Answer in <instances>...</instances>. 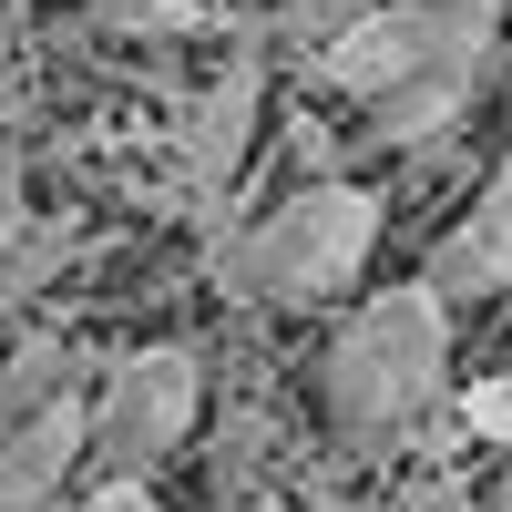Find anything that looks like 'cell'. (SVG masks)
I'll return each instance as SVG.
<instances>
[{
	"instance_id": "cell-1",
	"label": "cell",
	"mask_w": 512,
	"mask_h": 512,
	"mask_svg": "<svg viewBox=\"0 0 512 512\" xmlns=\"http://www.w3.org/2000/svg\"><path fill=\"white\" fill-rule=\"evenodd\" d=\"M451 297L431 277H400V287H369L349 318L328 328V359H318V400H328V431L349 461L369 451H400L431 410H451Z\"/></svg>"
},
{
	"instance_id": "cell-2",
	"label": "cell",
	"mask_w": 512,
	"mask_h": 512,
	"mask_svg": "<svg viewBox=\"0 0 512 512\" xmlns=\"http://www.w3.org/2000/svg\"><path fill=\"white\" fill-rule=\"evenodd\" d=\"M379 226H390V205L359 175L328 164V175L287 185L277 205H256L236 236H216V277H226V297H246V308H267V318H308V308L359 287Z\"/></svg>"
},
{
	"instance_id": "cell-3",
	"label": "cell",
	"mask_w": 512,
	"mask_h": 512,
	"mask_svg": "<svg viewBox=\"0 0 512 512\" xmlns=\"http://www.w3.org/2000/svg\"><path fill=\"white\" fill-rule=\"evenodd\" d=\"M205 420V349L195 338H144L93 369V451L82 482H154Z\"/></svg>"
},
{
	"instance_id": "cell-4",
	"label": "cell",
	"mask_w": 512,
	"mask_h": 512,
	"mask_svg": "<svg viewBox=\"0 0 512 512\" xmlns=\"http://www.w3.org/2000/svg\"><path fill=\"white\" fill-rule=\"evenodd\" d=\"M451 52H512V0H369L328 52H308V82L338 103H379Z\"/></svg>"
},
{
	"instance_id": "cell-5",
	"label": "cell",
	"mask_w": 512,
	"mask_h": 512,
	"mask_svg": "<svg viewBox=\"0 0 512 512\" xmlns=\"http://www.w3.org/2000/svg\"><path fill=\"white\" fill-rule=\"evenodd\" d=\"M256 113H267V41H256V31H226L216 82H205V93L185 103V123H175V175H185V195H195L205 226L226 216V195H236V175H246Z\"/></svg>"
},
{
	"instance_id": "cell-6",
	"label": "cell",
	"mask_w": 512,
	"mask_h": 512,
	"mask_svg": "<svg viewBox=\"0 0 512 512\" xmlns=\"http://www.w3.org/2000/svg\"><path fill=\"white\" fill-rule=\"evenodd\" d=\"M502 72H512V52H451V62H431V72L390 82L379 103H359V113H369V144H390V154H431V144H451Z\"/></svg>"
},
{
	"instance_id": "cell-7",
	"label": "cell",
	"mask_w": 512,
	"mask_h": 512,
	"mask_svg": "<svg viewBox=\"0 0 512 512\" xmlns=\"http://www.w3.org/2000/svg\"><path fill=\"white\" fill-rule=\"evenodd\" d=\"M420 277H431V287L451 297V308H482V297H512V144H502V164L482 175L472 216L431 236Z\"/></svg>"
},
{
	"instance_id": "cell-8",
	"label": "cell",
	"mask_w": 512,
	"mask_h": 512,
	"mask_svg": "<svg viewBox=\"0 0 512 512\" xmlns=\"http://www.w3.org/2000/svg\"><path fill=\"white\" fill-rule=\"evenodd\" d=\"M93 349L62 328H21V338H0V420H31V410H52L72 390H93Z\"/></svg>"
},
{
	"instance_id": "cell-9",
	"label": "cell",
	"mask_w": 512,
	"mask_h": 512,
	"mask_svg": "<svg viewBox=\"0 0 512 512\" xmlns=\"http://www.w3.org/2000/svg\"><path fill=\"white\" fill-rule=\"evenodd\" d=\"M451 431H461V441H492V451H512V369L461 379V390H451Z\"/></svg>"
},
{
	"instance_id": "cell-10",
	"label": "cell",
	"mask_w": 512,
	"mask_h": 512,
	"mask_svg": "<svg viewBox=\"0 0 512 512\" xmlns=\"http://www.w3.org/2000/svg\"><path fill=\"white\" fill-rule=\"evenodd\" d=\"M369 11V0H277V41H297V52H328L338 31H349Z\"/></svg>"
},
{
	"instance_id": "cell-11",
	"label": "cell",
	"mask_w": 512,
	"mask_h": 512,
	"mask_svg": "<svg viewBox=\"0 0 512 512\" xmlns=\"http://www.w3.org/2000/svg\"><path fill=\"white\" fill-rule=\"evenodd\" d=\"M31 226H41V205H31V164H21V134H0V256H11Z\"/></svg>"
},
{
	"instance_id": "cell-12",
	"label": "cell",
	"mask_w": 512,
	"mask_h": 512,
	"mask_svg": "<svg viewBox=\"0 0 512 512\" xmlns=\"http://www.w3.org/2000/svg\"><path fill=\"white\" fill-rule=\"evenodd\" d=\"M72 512H164V502H154V482H82Z\"/></svg>"
},
{
	"instance_id": "cell-13",
	"label": "cell",
	"mask_w": 512,
	"mask_h": 512,
	"mask_svg": "<svg viewBox=\"0 0 512 512\" xmlns=\"http://www.w3.org/2000/svg\"><path fill=\"white\" fill-rule=\"evenodd\" d=\"M236 512H287V502H277V492H246V502H236Z\"/></svg>"
},
{
	"instance_id": "cell-14",
	"label": "cell",
	"mask_w": 512,
	"mask_h": 512,
	"mask_svg": "<svg viewBox=\"0 0 512 512\" xmlns=\"http://www.w3.org/2000/svg\"><path fill=\"white\" fill-rule=\"evenodd\" d=\"M482 512H512V482H502V492H492V502H482Z\"/></svg>"
},
{
	"instance_id": "cell-15",
	"label": "cell",
	"mask_w": 512,
	"mask_h": 512,
	"mask_svg": "<svg viewBox=\"0 0 512 512\" xmlns=\"http://www.w3.org/2000/svg\"><path fill=\"white\" fill-rule=\"evenodd\" d=\"M93 11H103V0H93Z\"/></svg>"
}]
</instances>
